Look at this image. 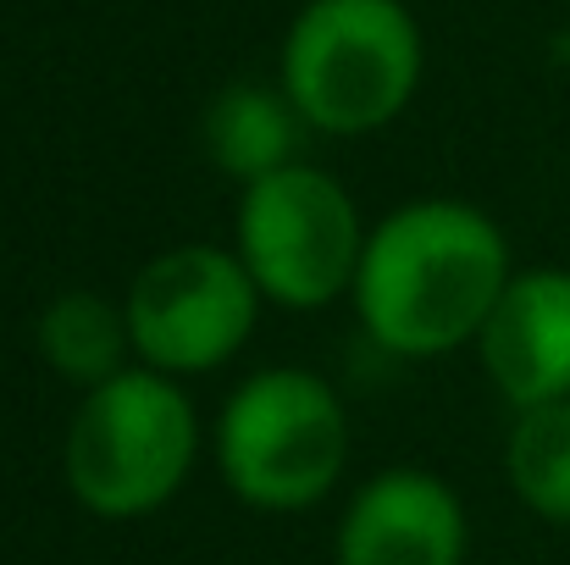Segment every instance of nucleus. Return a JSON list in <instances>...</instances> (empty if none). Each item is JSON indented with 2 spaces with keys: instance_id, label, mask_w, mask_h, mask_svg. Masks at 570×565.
I'll list each match as a JSON object with an SVG mask.
<instances>
[{
  "instance_id": "1",
  "label": "nucleus",
  "mask_w": 570,
  "mask_h": 565,
  "mask_svg": "<svg viewBox=\"0 0 570 565\" xmlns=\"http://www.w3.org/2000/svg\"><path fill=\"white\" fill-rule=\"evenodd\" d=\"M504 289L510 244L488 211L465 199H410L366 233L350 294L387 355L432 361L476 344Z\"/></svg>"
},
{
  "instance_id": "2",
  "label": "nucleus",
  "mask_w": 570,
  "mask_h": 565,
  "mask_svg": "<svg viewBox=\"0 0 570 565\" xmlns=\"http://www.w3.org/2000/svg\"><path fill=\"white\" fill-rule=\"evenodd\" d=\"M421 84V28L399 0H311L283 45V95L333 134L387 128Z\"/></svg>"
},
{
  "instance_id": "3",
  "label": "nucleus",
  "mask_w": 570,
  "mask_h": 565,
  "mask_svg": "<svg viewBox=\"0 0 570 565\" xmlns=\"http://www.w3.org/2000/svg\"><path fill=\"white\" fill-rule=\"evenodd\" d=\"M199 421L189 393L156 367L89 388L67 427V483L83 510L134 522L161 510L194 466Z\"/></svg>"
},
{
  "instance_id": "4",
  "label": "nucleus",
  "mask_w": 570,
  "mask_h": 565,
  "mask_svg": "<svg viewBox=\"0 0 570 565\" xmlns=\"http://www.w3.org/2000/svg\"><path fill=\"white\" fill-rule=\"evenodd\" d=\"M350 460V416L305 367L244 377L216 416V466L255 510L316 505Z\"/></svg>"
},
{
  "instance_id": "5",
  "label": "nucleus",
  "mask_w": 570,
  "mask_h": 565,
  "mask_svg": "<svg viewBox=\"0 0 570 565\" xmlns=\"http://www.w3.org/2000/svg\"><path fill=\"white\" fill-rule=\"evenodd\" d=\"M366 227L350 188L322 167H277L238 199V261L283 311H322L355 289Z\"/></svg>"
},
{
  "instance_id": "6",
  "label": "nucleus",
  "mask_w": 570,
  "mask_h": 565,
  "mask_svg": "<svg viewBox=\"0 0 570 565\" xmlns=\"http://www.w3.org/2000/svg\"><path fill=\"white\" fill-rule=\"evenodd\" d=\"M261 289L249 266L222 244H178L161 250L128 289V333L145 367L167 377L216 372L255 333Z\"/></svg>"
},
{
  "instance_id": "7",
  "label": "nucleus",
  "mask_w": 570,
  "mask_h": 565,
  "mask_svg": "<svg viewBox=\"0 0 570 565\" xmlns=\"http://www.w3.org/2000/svg\"><path fill=\"white\" fill-rule=\"evenodd\" d=\"M338 565H465L460 494L421 466L377 471L344 510Z\"/></svg>"
},
{
  "instance_id": "8",
  "label": "nucleus",
  "mask_w": 570,
  "mask_h": 565,
  "mask_svg": "<svg viewBox=\"0 0 570 565\" xmlns=\"http://www.w3.org/2000/svg\"><path fill=\"white\" fill-rule=\"evenodd\" d=\"M476 355L515 410L570 399V272L538 266L510 277L476 333Z\"/></svg>"
},
{
  "instance_id": "9",
  "label": "nucleus",
  "mask_w": 570,
  "mask_h": 565,
  "mask_svg": "<svg viewBox=\"0 0 570 565\" xmlns=\"http://www.w3.org/2000/svg\"><path fill=\"white\" fill-rule=\"evenodd\" d=\"M299 111L288 95L266 89V84H233L210 100L205 111V145H210V162L238 178V184H255L277 167L294 162V145H299Z\"/></svg>"
},
{
  "instance_id": "10",
  "label": "nucleus",
  "mask_w": 570,
  "mask_h": 565,
  "mask_svg": "<svg viewBox=\"0 0 570 565\" xmlns=\"http://www.w3.org/2000/svg\"><path fill=\"white\" fill-rule=\"evenodd\" d=\"M33 344H39L50 372H61L67 382H83V388H100L117 372H128L122 361L134 350V333H128L122 305H111L106 294H89V289H67L39 311Z\"/></svg>"
},
{
  "instance_id": "11",
  "label": "nucleus",
  "mask_w": 570,
  "mask_h": 565,
  "mask_svg": "<svg viewBox=\"0 0 570 565\" xmlns=\"http://www.w3.org/2000/svg\"><path fill=\"white\" fill-rule=\"evenodd\" d=\"M504 471L527 510L570 527V399L532 405L515 416V432L504 444Z\"/></svg>"
}]
</instances>
